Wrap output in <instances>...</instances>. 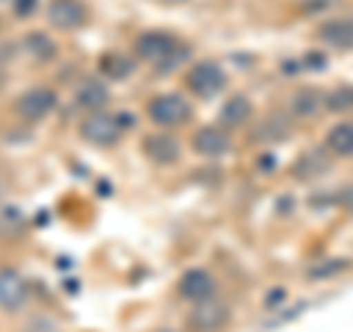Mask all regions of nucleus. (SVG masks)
<instances>
[{
	"instance_id": "obj_1",
	"label": "nucleus",
	"mask_w": 353,
	"mask_h": 332,
	"mask_svg": "<svg viewBox=\"0 0 353 332\" xmlns=\"http://www.w3.org/2000/svg\"><path fill=\"white\" fill-rule=\"evenodd\" d=\"M136 53L139 59H145L148 65H153L159 74H171L174 68L189 62V48L171 36V32L153 30V32H141L136 39Z\"/></svg>"
},
{
	"instance_id": "obj_2",
	"label": "nucleus",
	"mask_w": 353,
	"mask_h": 332,
	"mask_svg": "<svg viewBox=\"0 0 353 332\" xmlns=\"http://www.w3.org/2000/svg\"><path fill=\"white\" fill-rule=\"evenodd\" d=\"M148 115H150L153 124L162 127V129L183 127L185 121L192 118V103L176 92H165V94L153 97V101L148 103Z\"/></svg>"
},
{
	"instance_id": "obj_3",
	"label": "nucleus",
	"mask_w": 353,
	"mask_h": 332,
	"mask_svg": "<svg viewBox=\"0 0 353 332\" xmlns=\"http://www.w3.org/2000/svg\"><path fill=\"white\" fill-rule=\"evenodd\" d=\"M80 136L94 147H112L124 136V124H121L118 115L109 112H92L83 124H80Z\"/></svg>"
},
{
	"instance_id": "obj_4",
	"label": "nucleus",
	"mask_w": 353,
	"mask_h": 332,
	"mask_svg": "<svg viewBox=\"0 0 353 332\" xmlns=\"http://www.w3.org/2000/svg\"><path fill=\"white\" fill-rule=\"evenodd\" d=\"M53 106H57V92H53V88H44V85H36V88H27V92L18 97L15 112L24 121H30V124H39V121H44L53 112Z\"/></svg>"
},
{
	"instance_id": "obj_5",
	"label": "nucleus",
	"mask_w": 353,
	"mask_h": 332,
	"mask_svg": "<svg viewBox=\"0 0 353 332\" xmlns=\"http://www.w3.org/2000/svg\"><path fill=\"white\" fill-rule=\"evenodd\" d=\"M227 320H230V306L215 300V297H206V300L194 303L189 315V326L194 332H218L227 326Z\"/></svg>"
},
{
	"instance_id": "obj_6",
	"label": "nucleus",
	"mask_w": 353,
	"mask_h": 332,
	"mask_svg": "<svg viewBox=\"0 0 353 332\" xmlns=\"http://www.w3.org/2000/svg\"><path fill=\"white\" fill-rule=\"evenodd\" d=\"M85 3L83 0H50L48 6V24L53 30H62V32H74L85 27Z\"/></svg>"
},
{
	"instance_id": "obj_7",
	"label": "nucleus",
	"mask_w": 353,
	"mask_h": 332,
	"mask_svg": "<svg viewBox=\"0 0 353 332\" xmlns=\"http://www.w3.org/2000/svg\"><path fill=\"white\" fill-rule=\"evenodd\" d=\"M30 300L27 280L15 268H0V309L3 312H21Z\"/></svg>"
},
{
	"instance_id": "obj_8",
	"label": "nucleus",
	"mask_w": 353,
	"mask_h": 332,
	"mask_svg": "<svg viewBox=\"0 0 353 332\" xmlns=\"http://www.w3.org/2000/svg\"><path fill=\"white\" fill-rule=\"evenodd\" d=\"M185 83H189V88L194 94H201V97H215L221 88L227 85V74L221 65L215 62H201V65H194V68L189 71V76H185Z\"/></svg>"
},
{
	"instance_id": "obj_9",
	"label": "nucleus",
	"mask_w": 353,
	"mask_h": 332,
	"mask_svg": "<svg viewBox=\"0 0 353 332\" xmlns=\"http://www.w3.org/2000/svg\"><path fill=\"white\" fill-rule=\"evenodd\" d=\"M176 294L183 297V300L189 303H201L206 297H215V280L212 273H206L203 268H192L180 276V282H176Z\"/></svg>"
},
{
	"instance_id": "obj_10",
	"label": "nucleus",
	"mask_w": 353,
	"mask_h": 332,
	"mask_svg": "<svg viewBox=\"0 0 353 332\" xmlns=\"http://www.w3.org/2000/svg\"><path fill=\"white\" fill-rule=\"evenodd\" d=\"M318 41L336 50H353V18H333L318 27Z\"/></svg>"
},
{
	"instance_id": "obj_11",
	"label": "nucleus",
	"mask_w": 353,
	"mask_h": 332,
	"mask_svg": "<svg viewBox=\"0 0 353 332\" xmlns=\"http://www.w3.org/2000/svg\"><path fill=\"white\" fill-rule=\"evenodd\" d=\"M145 153L148 159H153L157 165H174L180 159V141L168 132H159V136H148L145 138Z\"/></svg>"
},
{
	"instance_id": "obj_12",
	"label": "nucleus",
	"mask_w": 353,
	"mask_h": 332,
	"mask_svg": "<svg viewBox=\"0 0 353 332\" xmlns=\"http://www.w3.org/2000/svg\"><path fill=\"white\" fill-rule=\"evenodd\" d=\"M194 150L201 156H224L230 150V138L221 127H203L194 132Z\"/></svg>"
},
{
	"instance_id": "obj_13",
	"label": "nucleus",
	"mask_w": 353,
	"mask_h": 332,
	"mask_svg": "<svg viewBox=\"0 0 353 332\" xmlns=\"http://www.w3.org/2000/svg\"><path fill=\"white\" fill-rule=\"evenodd\" d=\"M250 115H253V106H250V101L245 94H233L230 101L221 106V124H224L227 129H236V127H245L248 121H250Z\"/></svg>"
},
{
	"instance_id": "obj_14",
	"label": "nucleus",
	"mask_w": 353,
	"mask_h": 332,
	"mask_svg": "<svg viewBox=\"0 0 353 332\" xmlns=\"http://www.w3.org/2000/svg\"><path fill=\"white\" fill-rule=\"evenodd\" d=\"M106 103H109V88L101 80H85L77 88V106L88 109V112H101Z\"/></svg>"
},
{
	"instance_id": "obj_15",
	"label": "nucleus",
	"mask_w": 353,
	"mask_h": 332,
	"mask_svg": "<svg viewBox=\"0 0 353 332\" xmlns=\"http://www.w3.org/2000/svg\"><path fill=\"white\" fill-rule=\"evenodd\" d=\"M327 147L336 153V156H353V121H345V124H336L327 132Z\"/></svg>"
},
{
	"instance_id": "obj_16",
	"label": "nucleus",
	"mask_w": 353,
	"mask_h": 332,
	"mask_svg": "<svg viewBox=\"0 0 353 332\" xmlns=\"http://www.w3.org/2000/svg\"><path fill=\"white\" fill-rule=\"evenodd\" d=\"M324 106V94L321 92H312V88H303L292 97V112L297 118H312L318 115V109Z\"/></svg>"
},
{
	"instance_id": "obj_17",
	"label": "nucleus",
	"mask_w": 353,
	"mask_h": 332,
	"mask_svg": "<svg viewBox=\"0 0 353 332\" xmlns=\"http://www.w3.org/2000/svg\"><path fill=\"white\" fill-rule=\"evenodd\" d=\"M324 171H327V156L324 153H318V150L303 153L301 162L294 165V176H301V180H312V176L324 174Z\"/></svg>"
},
{
	"instance_id": "obj_18",
	"label": "nucleus",
	"mask_w": 353,
	"mask_h": 332,
	"mask_svg": "<svg viewBox=\"0 0 353 332\" xmlns=\"http://www.w3.org/2000/svg\"><path fill=\"white\" fill-rule=\"evenodd\" d=\"M24 44H27V53H30V56H36L39 62L57 56V44L50 41V36H44V32H27Z\"/></svg>"
},
{
	"instance_id": "obj_19",
	"label": "nucleus",
	"mask_w": 353,
	"mask_h": 332,
	"mask_svg": "<svg viewBox=\"0 0 353 332\" xmlns=\"http://www.w3.org/2000/svg\"><path fill=\"white\" fill-rule=\"evenodd\" d=\"M101 68L109 80H124V76L132 74V62H130V56H124V53H106L101 59Z\"/></svg>"
},
{
	"instance_id": "obj_20",
	"label": "nucleus",
	"mask_w": 353,
	"mask_h": 332,
	"mask_svg": "<svg viewBox=\"0 0 353 332\" xmlns=\"http://www.w3.org/2000/svg\"><path fill=\"white\" fill-rule=\"evenodd\" d=\"M324 106L330 112H350L353 109V88H336V92L324 94Z\"/></svg>"
},
{
	"instance_id": "obj_21",
	"label": "nucleus",
	"mask_w": 353,
	"mask_h": 332,
	"mask_svg": "<svg viewBox=\"0 0 353 332\" xmlns=\"http://www.w3.org/2000/svg\"><path fill=\"white\" fill-rule=\"evenodd\" d=\"M36 3H39V0H12V9H15V15L27 18V15L36 12Z\"/></svg>"
},
{
	"instance_id": "obj_22",
	"label": "nucleus",
	"mask_w": 353,
	"mask_h": 332,
	"mask_svg": "<svg viewBox=\"0 0 353 332\" xmlns=\"http://www.w3.org/2000/svg\"><path fill=\"white\" fill-rule=\"evenodd\" d=\"M341 268H347V262H330V264H324V268H315L312 276H324V273H333V271H341Z\"/></svg>"
},
{
	"instance_id": "obj_23",
	"label": "nucleus",
	"mask_w": 353,
	"mask_h": 332,
	"mask_svg": "<svg viewBox=\"0 0 353 332\" xmlns=\"http://www.w3.org/2000/svg\"><path fill=\"white\" fill-rule=\"evenodd\" d=\"M341 206H345V209H347V212L353 215V185L347 188V191H345V194H341Z\"/></svg>"
},
{
	"instance_id": "obj_24",
	"label": "nucleus",
	"mask_w": 353,
	"mask_h": 332,
	"mask_svg": "<svg viewBox=\"0 0 353 332\" xmlns=\"http://www.w3.org/2000/svg\"><path fill=\"white\" fill-rule=\"evenodd\" d=\"M157 3H185V0H157Z\"/></svg>"
}]
</instances>
